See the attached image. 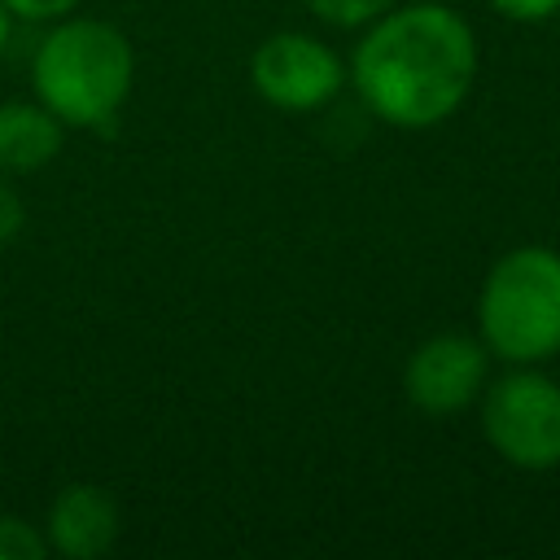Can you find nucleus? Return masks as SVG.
<instances>
[{
  "label": "nucleus",
  "mask_w": 560,
  "mask_h": 560,
  "mask_svg": "<svg viewBox=\"0 0 560 560\" xmlns=\"http://www.w3.org/2000/svg\"><path fill=\"white\" fill-rule=\"evenodd\" d=\"M350 79L381 122L407 131L433 127L472 92L477 35L446 4L385 9L359 39Z\"/></svg>",
  "instance_id": "nucleus-1"
},
{
  "label": "nucleus",
  "mask_w": 560,
  "mask_h": 560,
  "mask_svg": "<svg viewBox=\"0 0 560 560\" xmlns=\"http://www.w3.org/2000/svg\"><path fill=\"white\" fill-rule=\"evenodd\" d=\"M136 79V52L127 35L101 18H74L61 22L52 35H44L31 83L48 114L61 118V127H105Z\"/></svg>",
  "instance_id": "nucleus-2"
},
{
  "label": "nucleus",
  "mask_w": 560,
  "mask_h": 560,
  "mask_svg": "<svg viewBox=\"0 0 560 560\" xmlns=\"http://www.w3.org/2000/svg\"><path fill=\"white\" fill-rule=\"evenodd\" d=\"M486 350L508 363H542L560 354V254L547 245L508 249L477 302Z\"/></svg>",
  "instance_id": "nucleus-3"
},
{
  "label": "nucleus",
  "mask_w": 560,
  "mask_h": 560,
  "mask_svg": "<svg viewBox=\"0 0 560 560\" xmlns=\"http://www.w3.org/2000/svg\"><path fill=\"white\" fill-rule=\"evenodd\" d=\"M486 442L525 472L560 464V385L542 372H512L481 389Z\"/></svg>",
  "instance_id": "nucleus-4"
},
{
  "label": "nucleus",
  "mask_w": 560,
  "mask_h": 560,
  "mask_svg": "<svg viewBox=\"0 0 560 560\" xmlns=\"http://www.w3.org/2000/svg\"><path fill=\"white\" fill-rule=\"evenodd\" d=\"M249 83L267 105L289 109V114H311L341 92L346 66L324 39L298 35V31H276L271 39H262L254 48Z\"/></svg>",
  "instance_id": "nucleus-5"
},
{
  "label": "nucleus",
  "mask_w": 560,
  "mask_h": 560,
  "mask_svg": "<svg viewBox=\"0 0 560 560\" xmlns=\"http://www.w3.org/2000/svg\"><path fill=\"white\" fill-rule=\"evenodd\" d=\"M407 398L429 416H455L486 389V341L464 332H438L420 341L402 372Z\"/></svg>",
  "instance_id": "nucleus-6"
},
{
  "label": "nucleus",
  "mask_w": 560,
  "mask_h": 560,
  "mask_svg": "<svg viewBox=\"0 0 560 560\" xmlns=\"http://www.w3.org/2000/svg\"><path fill=\"white\" fill-rule=\"evenodd\" d=\"M48 547L70 560H96L118 542V503L88 481H70L48 503Z\"/></svg>",
  "instance_id": "nucleus-7"
},
{
  "label": "nucleus",
  "mask_w": 560,
  "mask_h": 560,
  "mask_svg": "<svg viewBox=\"0 0 560 560\" xmlns=\"http://www.w3.org/2000/svg\"><path fill=\"white\" fill-rule=\"evenodd\" d=\"M61 153V118L44 105H0V171H39Z\"/></svg>",
  "instance_id": "nucleus-8"
},
{
  "label": "nucleus",
  "mask_w": 560,
  "mask_h": 560,
  "mask_svg": "<svg viewBox=\"0 0 560 560\" xmlns=\"http://www.w3.org/2000/svg\"><path fill=\"white\" fill-rule=\"evenodd\" d=\"M39 556H48V538L31 521L0 512V560H39Z\"/></svg>",
  "instance_id": "nucleus-9"
},
{
  "label": "nucleus",
  "mask_w": 560,
  "mask_h": 560,
  "mask_svg": "<svg viewBox=\"0 0 560 560\" xmlns=\"http://www.w3.org/2000/svg\"><path fill=\"white\" fill-rule=\"evenodd\" d=\"M306 4L328 26H368L385 9H394V0H306Z\"/></svg>",
  "instance_id": "nucleus-10"
},
{
  "label": "nucleus",
  "mask_w": 560,
  "mask_h": 560,
  "mask_svg": "<svg viewBox=\"0 0 560 560\" xmlns=\"http://www.w3.org/2000/svg\"><path fill=\"white\" fill-rule=\"evenodd\" d=\"M9 9V18H22V22H52V18H66L79 0H0Z\"/></svg>",
  "instance_id": "nucleus-11"
},
{
  "label": "nucleus",
  "mask_w": 560,
  "mask_h": 560,
  "mask_svg": "<svg viewBox=\"0 0 560 560\" xmlns=\"http://www.w3.org/2000/svg\"><path fill=\"white\" fill-rule=\"evenodd\" d=\"M490 4L512 22H547L560 13V0H490Z\"/></svg>",
  "instance_id": "nucleus-12"
},
{
  "label": "nucleus",
  "mask_w": 560,
  "mask_h": 560,
  "mask_svg": "<svg viewBox=\"0 0 560 560\" xmlns=\"http://www.w3.org/2000/svg\"><path fill=\"white\" fill-rule=\"evenodd\" d=\"M22 223H26V210H22V197L0 179V249L22 232Z\"/></svg>",
  "instance_id": "nucleus-13"
},
{
  "label": "nucleus",
  "mask_w": 560,
  "mask_h": 560,
  "mask_svg": "<svg viewBox=\"0 0 560 560\" xmlns=\"http://www.w3.org/2000/svg\"><path fill=\"white\" fill-rule=\"evenodd\" d=\"M4 44H9V9L0 4V52H4Z\"/></svg>",
  "instance_id": "nucleus-14"
}]
</instances>
